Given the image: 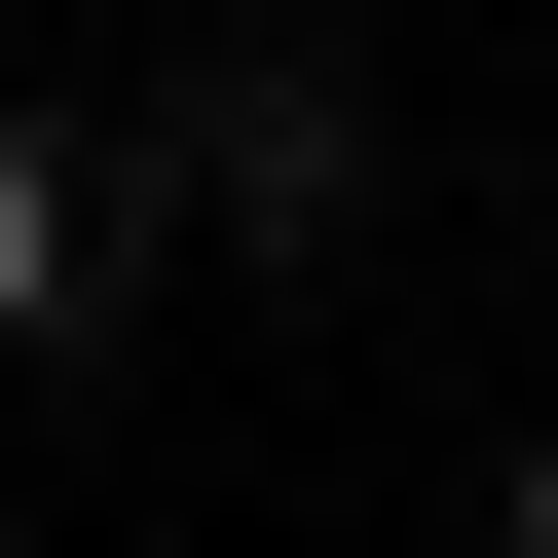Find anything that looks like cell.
I'll return each instance as SVG.
<instances>
[{
  "label": "cell",
  "instance_id": "obj_1",
  "mask_svg": "<svg viewBox=\"0 0 558 558\" xmlns=\"http://www.w3.org/2000/svg\"><path fill=\"white\" fill-rule=\"evenodd\" d=\"M112 186H149L186 260H260V299H336V260H373V75H336V38H223Z\"/></svg>",
  "mask_w": 558,
  "mask_h": 558
},
{
  "label": "cell",
  "instance_id": "obj_4",
  "mask_svg": "<svg viewBox=\"0 0 558 558\" xmlns=\"http://www.w3.org/2000/svg\"><path fill=\"white\" fill-rule=\"evenodd\" d=\"M521 260H558V186H521Z\"/></svg>",
  "mask_w": 558,
  "mask_h": 558
},
{
  "label": "cell",
  "instance_id": "obj_2",
  "mask_svg": "<svg viewBox=\"0 0 558 558\" xmlns=\"http://www.w3.org/2000/svg\"><path fill=\"white\" fill-rule=\"evenodd\" d=\"M112 299H149V186H112L75 112H0V373H75Z\"/></svg>",
  "mask_w": 558,
  "mask_h": 558
},
{
  "label": "cell",
  "instance_id": "obj_3",
  "mask_svg": "<svg viewBox=\"0 0 558 558\" xmlns=\"http://www.w3.org/2000/svg\"><path fill=\"white\" fill-rule=\"evenodd\" d=\"M484 558H558V410H521V484H484Z\"/></svg>",
  "mask_w": 558,
  "mask_h": 558
}]
</instances>
